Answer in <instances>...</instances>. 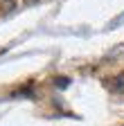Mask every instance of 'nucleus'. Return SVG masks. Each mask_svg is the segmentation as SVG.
Segmentation results:
<instances>
[{"mask_svg": "<svg viewBox=\"0 0 124 126\" xmlns=\"http://www.w3.org/2000/svg\"><path fill=\"white\" fill-rule=\"evenodd\" d=\"M14 7H16V5H14V0H2V11H11Z\"/></svg>", "mask_w": 124, "mask_h": 126, "instance_id": "obj_2", "label": "nucleus"}, {"mask_svg": "<svg viewBox=\"0 0 124 126\" xmlns=\"http://www.w3.org/2000/svg\"><path fill=\"white\" fill-rule=\"evenodd\" d=\"M111 81H113V83H111V88H113L117 94H124V72H120L117 77H113Z\"/></svg>", "mask_w": 124, "mask_h": 126, "instance_id": "obj_1", "label": "nucleus"}]
</instances>
